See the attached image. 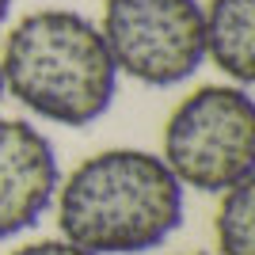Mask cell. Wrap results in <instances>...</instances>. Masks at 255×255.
I'll return each mask as SVG.
<instances>
[{
  "mask_svg": "<svg viewBox=\"0 0 255 255\" xmlns=\"http://www.w3.org/2000/svg\"><path fill=\"white\" fill-rule=\"evenodd\" d=\"M57 225L92 255H141L183 221V187L156 152L107 149L57 183Z\"/></svg>",
  "mask_w": 255,
  "mask_h": 255,
  "instance_id": "cell-1",
  "label": "cell"
},
{
  "mask_svg": "<svg viewBox=\"0 0 255 255\" xmlns=\"http://www.w3.org/2000/svg\"><path fill=\"white\" fill-rule=\"evenodd\" d=\"M0 84L46 122L92 126L115 99L118 69L92 19L65 8H42L8 31L0 50Z\"/></svg>",
  "mask_w": 255,
  "mask_h": 255,
  "instance_id": "cell-2",
  "label": "cell"
},
{
  "mask_svg": "<svg viewBox=\"0 0 255 255\" xmlns=\"http://www.w3.org/2000/svg\"><path fill=\"white\" fill-rule=\"evenodd\" d=\"M164 164L179 187L221 194L255 175V103L244 84H206L164 122Z\"/></svg>",
  "mask_w": 255,
  "mask_h": 255,
  "instance_id": "cell-3",
  "label": "cell"
},
{
  "mask_svg": "<svg viewBox=\"0 0 255 255\" xmlns=\"http://www.w3.org/2000/svg\"><path fill=\"white\" fill-rule=\"evenodd\" d=\"M99 34L118 73L149 88H171L206 61L198 0H107Z\"/></svg>",
  "mask_w": 255,
  "mask_h": 255,
  "instance_id": "cell-4",
  "label": "cell"
},
{
  "mask_svg": "<svg viewBox=\"0 0 255 255\" xmlns=\"http://www.w3.org/2000/svg\"><path fill=\"white\" fill-rule=\"evenodd\" d=\"M57 183L50 137L23 118H0V240L34 229L53 206Z\"/></svg>",
  "mask_w": 255,
  "mask_h": 255,
  "instance_id": "cell-5",
  "label": "cell"
},
{
  "mask_svg": "<svg viewBox=\"0 0 255 255\" xmlns=\"http://www.w3.org/2000/svg\"><path fill=\"white\" fill-rule=\"evenodd\" d=\"M206 57L233 84L255 80V0H210L202 8Z\"/></svg>",
  "mask_w": 255,
  "mask_h": 255,
  "instance_id": "cell-6",
  "label": "cell"
},
{
  "mask_svg": "<svg viewBox=\"0 0 255 255\" xmlns=\"http://www.w3.org/2000/svg\"><path fill=\"white\" fill-rule=\"evenodd\" d=\"M213 236L221 255H255V175L221 191Z\"/></svg>",
  "mask_w": 255,
  "mask_h": 255,
  "instance_id": "cell-7",
  "label": "cell"
},
{
  "mask_svg": "<svg viewBox=\"0 0 255 255\" xmlns=\"http://www.w3.org/2000/svg\"><path fill=\"white\" fill-rule=\"evenodd\" d=\"M11 255H92V252L69 244V240L61 236V240H34V244H23V248H15Z\"/></svg>",
  "mask_w": 255,
  "mask_h": 255,
  "instance_id": "cell-8",
  "label": "cell"
},
{
  "mask_svg": "<svg viewBox=\"0 0 255 255\" xmlns=\"http://www.w3.org/2000/svg\"><path fill=\"white\" fill-rule=\"evenodd\" d=\"M8 8H11V0H0V23L8 19Z\"/></svg>",
  "mask_w": 255,
  "mask_h": 255,
  "instance_id": "cell-9",
  "label": "cell"
},
{
  "mask_svg": "<svg viewBox=\"0 0 255 255\" xmlns=\"http://www.w3.org/2000/svg\"><path fill=\"white\" fill-rule=\"evenodd\" d=\"M0 96H4V84H0Z\"/></svg>",
  "mask_w": 255,
  "mask_h": 255,
  "instance_id": "cell-10",
  "label": "cell"
},
{
  "mask_svg": "<svg viewBox=\"0 0 255 255\" xmlns=\"http://www.w3.org/2000/svg\"><path fill=\"white\" fill-rule=\"evenodd\" d=\"M194 255H206V252H194Z\"/></svg>",
  "mask_w": 255,
  "mask_h": 255,
  "instance_id": "cell-11",
  "label": "cell"
}]
</instances>
